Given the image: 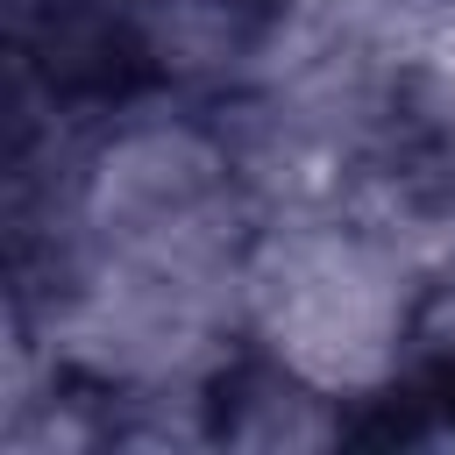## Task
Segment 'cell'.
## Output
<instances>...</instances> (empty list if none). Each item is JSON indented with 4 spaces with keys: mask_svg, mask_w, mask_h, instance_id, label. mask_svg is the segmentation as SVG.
<instances>
[{
    "mask_svg": "<svg viewBox=\"0 0 455 455\" xmlns=\"http://www.w3.org/2000/svg\"><path fill=\"white\" fill-rule=\"evenodd\" d=\"M256 306L277 370L306 391H377L405 341L398 270L363 242H284Z\"/></svg>",
    "mask_w": 455,
    "mask_h": 455,
    "instance_id": "cell-1",
    "label": "cell"
}]
</instances>
